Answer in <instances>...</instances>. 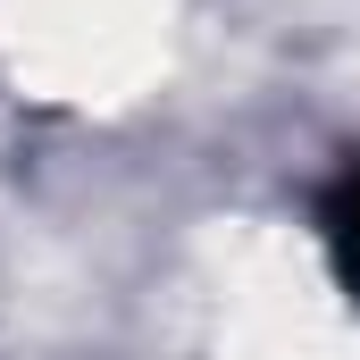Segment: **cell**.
I'll return each instance as SVG.
<instances>
[{"label":"cell","instance_id":"obj_1","mask_svg":"<svg viewBox=\"0 0 360 360\" xmlns=\"http://www.w3.org/2000/svg\"><path fill=\"white\" fill-rule=\"evenodd\" d=\"M319 243H327V260H335V285L360 302V160L319 193Z\"/></svg>","mask_w":360,"mask_h":360}]
</instances>
